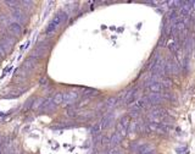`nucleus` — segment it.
I'll return each instance as SVG.
<instances>
[{
  "mask_svg": "<svg viewBox=\"0 0 195 154\" xmlns=\"http://www.w3.org/2000/svg\"><path fill=\"white\" fill-rule=\"evenodd\" d=\"M167 116V110L161 108V107H155L153 108L149 114H148V119L151 121V122H155V124H161V121Z\"/></svg>",
  "mask_w": 195,
  "mask_h": 154,
  "instance_id": "f257e3e1",
  "label": "nucleus"
},
{
  "mask_svg": "<svg viewBox=\"0 0 195 154\" xmlns=\"http://www.w3.org/2000/svg\"><path fill=\"white\" fill-rule=\"evenodd\" d=\"M178 72H179V66L176 60L165 61V75H170V73L178 75Z\"/></svg>",
  "mask_w": 195,
  "mask_h": 154,
  "instance_id": "f03ea898",
  "label": "nucleus"
},
{
  "mask_svg": "<svg viewBox=\"0 0 195 154\" xmlns=\"http://www.w3.org/2000/svg\"><path fill=\"white\" fill-rule=\"evenodd\" d=\"M146 99H148L149 104H156V107H159L161 103L166 102V99L164 98V96L161 93H151L146 97Z\"/></svg>",
  "mask_w": 195,
  "mask_h": 154,
  "instance_id": "7ed1b4c3",
  "label": "nucleus"
},
{
  "mask_svg": "<svg viewBox=\"0 0 195 154\" xmlns=\"http://www.w3.org/2000/svg\"><path fill=\"white\" fill-rule=\"evenodd\" d=\"M148 91L151 92V93H161L162 91H165V88L162 87L161 82H155V83H151L149 87H148Z\"/></svg>",
  "mask_w": 195,
  "mask_h": 154,
  "instance_id": "20e7f679",
  "label": "nucleus"
},
{
  "mask_svg": "<svg viewBox=\"0 0 195 154\" xmlns=\"http://www.w3.org/2000/svg\"><path fill=\"white\" fill-rule=\"evenodd\" d=\"M139 153L140 154H156V149L151 146V145H143L139 148Z\"/></svg>",
  "mask_w": 195,
  "mask_h": 154,
  "instance_id": "39448f33",
  "label": "nucleus"
},
{
  "mask_svg": "<svg viewBox=\"0 0 195 154\" xmlns=\"http://www.w3.org/2000/svg\"><path fill=\"white\" fill-rule=\"evenodd\" d=\"M192 6H193V5H192L190 2H186V5H182V6H181V15H183V16L189 15Z\"/></svg>",
  "mask_w": 195,
  "mask_h": 154,
  "instance_id": "423d86ee",
  "label": "nucleus"
},
{
  "mask_svg": "<svg viewBox=\"0 0 195 154\" xmlns=\"http://www.w3.org/2000/svg\"><path fill=\"white\" fill-rule=\"evenodd\" d=\"M160 82H161V85H162V87H164L165 89H168V88L172 87V81H171V78H168V77L162 78Z\"/></svg>",
  "mask_w": 195,
  "mask_h": 154,
  "instance_id": "0eeeda50",
  "label": "nucleus"
},
{
  "mask_svg": "<svg viewBox=\"0 0 195 154\" xmlns=\"http://www.w3.org/2000/svg\"><path fill=\"white\" fill-rule=\"evenodd\" d=\"M168 49L171 50V53H173V54H177V53H178V49H179V44H178L177 42H172V43H170V45H168Z\"/></svg>",
  "mask_w": 195,
  "mask_h": 154,
  "instance_id": "6e6552de",
  "label": "nucleus"
}]
</instances>
